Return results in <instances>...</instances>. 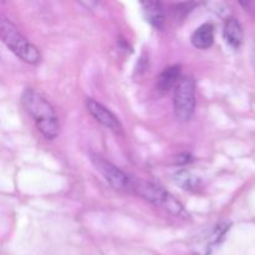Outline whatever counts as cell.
Here are the masks:
<instances>
[{
    "label": "cell",
    "instance_id": "6da1fadb",
    "mask_svg": "<svg viewBox=\"0 0 255 255\" xmlns=\"http://www.w3.org/2000/svg\"><path fill=\"white\" fill-rule=\"evenodd\" d=\"M21 102L27 114L34 119L37 129L46 137L52 139L59 134V117L52 105L32 89H26L22 94Z\"/></svg>",
    "mask_w": 255,
    "mask_h": 255
},
{
    "label": "cell",
    "instance_id": "7a4b0ae2",
    "mask_svg": "<svg viewBox=\"0 0 255 255\" xmlns=\"http://www.w3.org/2000/svg\"><path fill=\"white\" fill-rule=\"evenodd\" d=\"M0 36L2 42L24 62L37 64L41 60L39 49L30 42L10 20L1 17L0 20Z\"/></svg>",
    "mask_w": 255,
    "mask_h": 255
},
{
    "label": "cell",
    "instance_id": "3957f363",
    "mask_svg": "<svg viewBox=\"0 0 255 255\" xmlns=\"http://www.w3.org/2000/svg\"><path fill=\"white\" fill-rule=\"evenodd\" d=\"M132 189L137 194L146 198L148 202L166 209L167 212L172 213L173 216L179 217V218H188V213L186 212L184 207L177 201L176 197L172 196L171 193H168L162 187L151 183V182L142 181V179H136V181L133 179Z\"/></svg>",
    "mask_w": 255,
    "mask_h": 255
},
{
    "label": "cell",
    "instance_id": "277c9868",
    "mask_svg": "<svg viewBox=\"0 0 255 255\" xmlns=\"http://www.w3.org/2000/svg\"><path fill=\"white\" fill-rule=\"evenodd\" d=\"M173 109L179 121L187 122L193 117L196 110V80L183 76L174 89Z\"/></svg>",
    "mask_w": 255,
    "mask_h": 255
},
{
    "label": "cell",
    "instance_id": "5b68a950",
    "mask_svg": "<svg viewBox=\"0 0 255 255\" xmlns=\"http://www.w3.org/2000/svg\"><path fill=\"white\" fill-rule=\"evenodd\" d=\"M91 162L95 166V168L97 169V172L102 174V177L106 179L107 183L111 184L115 189L124 191V189L132 188L133 179H131L128 174L125 173L122 169L115 166L114 163L105 159L104 157L99 156L96 153H91Z\"/></svg>",
    "mask_w": 255,
    "mask_h": 255
},
{
    "label": "cell",
    "instance_id": "8992f818",
    "mask_svg": "<svg viewBox=\"0 0 255 255\" xmlns=\"http://www.w3.org/2000/svg\"><path fill=\"white\" fill-rule=\"evenodd\" d=\"M86 106L90 114H91L100 124L104 125L105 127L111 129L115 133H120V132L122 131V126L121 124H120L119 119H117L107 107H105L104 105L100 104V102H97L96 100L94 99H87Z\"/></svg>",
    "mask_w": 255,
    "mask_h": 255
},
{
    "label": "cell",
    "instance_id": "52a82bcc",
    "mask_svg": "<svg viewBox=\"0 0 255 255\" xmlns=\"http://www.w3.org/2000/svg\"><path fill=\"white\" fill-rule=\"evenodd\" d=\"M181 66L173 65V66L166 67L157 77V89L162 94L171 91L172 89H176L177 85L181 81Z\"/></svg>",
    "mask_w": 255,
    "mask_h": 255
},
{
    "label": "cell",
    "instance_id": "ba28073f",
    "mask_svg": "<svg viewBox=\"0 0 255 255\" xmlns=\"http://www.w3.org/2000/svg\"><path fill=\"white\" fill-rule=\"evenodd\" d=\"M223 36L227 44L233 49H239L242 46L244 37L243 27L236 17H228L226 20L223 27Z\"/></svg>",
    "mask_w": 255,
    "mask_h": 255
},
{
    "label": "cell",
    "instance_id": "9c48e42d",
    "mask_svg": "<svg viewBox=\"0 0 255 255\" xmlns=\"http://www.w3.org/2000/svg\"><path fill=\"white\" fill-rule=\"evenodd\" d=\"M141 5L144 19H146L153 27L161 29L164 24V11L161 2L146 1L142 2Z\"/></svg>",
    "mask_w": 255,
    "mask_h": 255
},
{
    "label": "cell",
    "instance_id": "30bf717a",
    "mask_svg": "<svg viewBox=\"0 0 255 255\" xmlns=\"http://www.w3.org/2000/svg\"><path fill=\"white\" fill-rule=\"evenodd\" d=\"M191 41L197 49H208L214 42V26L209 22L201 25L194 30Z\"/></svg>",
    "mask_w": 255,
    "mask_h": 255
},
{
    "label": "cell",
    "instance_id": "8fae6325",
    "mask_svg": "<svg viewBox=\"0 0 255 255\" xmlns=\"http://www.w3.org/2000/svg\"><path fill=\"white\" fill-rule=\"evenodd\" d=\"M173 182L178 187L183 188L184 191H194L199 187L201 184V178L193 174L192 172L182 169V171L176 172L173 174Z\"/></svg>",
    "mask_w": 255,
    "mask_h": 255
}]
</instances>
